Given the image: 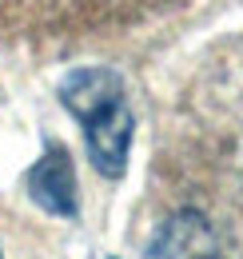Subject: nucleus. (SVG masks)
I'll use <instances>...</instances> for the list:
<instances>
[{"label": "nucleus", "mask_w": 243, "mask_h": 259, "mask_svg": "<svg viewBox=\"0 0 243 259\" xmlns=\"http://www.w3.org/2000/svg\"><path fill=\"white\" fill-rule=\"evenodd\" d=\"M60 100L84 124L92 167L108 180L124 176L128 152H132V108L124 100L120 76L108 68H76L64 76Z\"/></svg>", "instance_id": "1"}, {"label": "nucleus", "mask_w": 243, "mask_h": 259, "mask_svg": "<svg viewBox=\"0 0 243 259\" xmlns=\"http://www.w3.org/2000/svg\"><path fill=\"white\" fill-rule=\"evenodd\" d=\"M24 184H28V195L48 215H64V220L76 215V171H72V160H68V152L60 144L48 148L32 163Z\"/></svg>", "instance_id": "2"}, {"label": "nucleus", "mask_w": 243, "mask_h": 259, "mask_svg": "<svg viewBox=\"0 0 243 259\" xmlns=\"http://www.w3.org/2000/svg\"><path fill=\"white\" fill-rule=\"evenodd\" d=\"M208 259H215V255H208Z\"/></svg>", "instance_id": "3"}]
</instances>
